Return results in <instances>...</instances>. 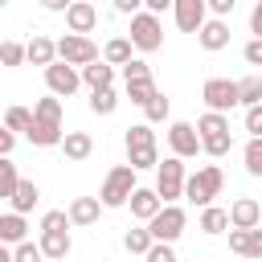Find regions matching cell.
<instances>
[{
    "instance_id": "obj_27",
    "label": "cell",
    "mask_w": 262,
    "mask_h": 262,
    "mask_svg": "<svg viewBox=\"0 0 262 262\" xmlns=\"http://www.w3.org/2000/svg\"><path fill=\"white\" fill-rule=\"evenodd\" d=\"M258 102H262V78L258 74L237 78V106H258Z\"/></svg>"
},
{
    "instance_id": "obj_31",
    "label": "cell",
    "mask_w": 262,
    "mask_h": 262,
    "mask_svg": "<svg viewBox=\"0 0 262 262\" xmlns=\"http://www.w3.org/2000/svg\"><path fill=\"white\" fill-rule=\"evenodd\" d=\"M192 127H196V135L205 139V135H221V131H229V119H225V115H217V111H205Z\"/></svg>"
},
{
    "instance_id": "obj_26",
    "label": "cell",
    "mask_w": 262,
    "mask_h": 262,
    "mask_svg": "<svg viewBox=\"0 0 262 262\" xmlns=\"http://www.w3.org/2000/svg\"><path fill=\"white\" fill-rule=\"evenodd\" d=\"M131 57H135V49H131L127 37H111V41L102 45V61H106V66H127Z\"/></svg>"
},
{
    "instance_id": "obj_2",
    "label": "cell",
    "mask_w": 262,
    "mask_h": 262,
    "mask_svg": "<svg viewBox=\"0 0 262 262\" xmlns=\"http://www.w3.org/2000/svg\"><path fill=\"white\" fill-rule=\"evenodd\" d=\"M221 188H225V172H221L217 164H205V168H196V172L184 176V201L196 205V209L213 205V201L221 196Z\"/></svg>"
},
{
    "instance_id": "obj_19",
    "label": "cell",
    "mask_w": 262,
    "mask_h": 262,
    "mask_svg": "<svg viewBox=\"0 0 262 262\" xmlns=\"http://www.w3.org/2000/svg\"><path fill=\"white\" fill-rule=\"evenodd\" d=\"M57 147L66 151V160L82 164V160H90V151H94V135H90V131H66Z\"/></svg>"
},
{
    "instance_id": "obj_5",
    "label": "cell",
    "mask_w": 262,
    "mask_h": 262,
    "mask_svg": "<svg viewBox=\"0 0 262 262\" xmlns=\"http://www.w3.org/2000/svg\"><path fill=\"white\" fill-rule=\"evenodd\" d=\"M184 160H176V156H168L164 164H156V196L164 201V205H180L184 201Z\"/></svg>"
},
{
    "instance_id": "obj_30",
    "label": "cell",
    "mask_w": 262,
    "mask_h": 262,
    "mask_svg": "<svg viewBox=\"0 0 262 262\" xmlns=\"http://www.w3.org/2000/svg\"><path fill=\"white\" fill-rule=\"evenodd\" d=\"M90 111H94V115H115V111H119V94H115V86H106V90H90Z\"/></svg>"
},
{
    "instance_id": "obj_8",
    "label": "cell",
    "mask_w": 262,
    "mask_h": 262,
    "mask_svg": "<svg viewBox=\"0 0 262 262\" xmlns=\"http://www.w3.org/2000/svg\"><path fill=\"white\" fill-rule=\"evenodd\" d=\"M201 98H205L209 111L229 115V111L237 106V82H233V78H209V82L201 86Z\"/></svg>"
},
{
    "instance_id": "obj_39",
    "label": "cell",
    "mask_w": 262,
    "mask_h": 262,
    "mask_svg": "<svg viewBox=\"0 0 262 262\" xmlns=\"http://www.w3.org/2000/svg\"><path fill=\"white\" fill-rule=\"evenodd\" d=\"M12 262H45V254H41V246L33 237H25L20 246H12Z\"/></svg>"
},
{
    "instance_id": "obj_43",
    "label": "cell",
    "mask_w": 262,
    "mask_h": 262,
    "mask_svg": "<svg viewBox=\"0 0 262 262\" xmlns=\"http://www.w3.org/2000/svg\"><path fill=\"white\" fill-rule=\"evenodd\" d=\"M246 131H250V139L262 135V102L258 106H246Z\"/></svg>"
},
{
    "instance_id": "obj_1",
    "label": "cell",
    "mask_w": 262,
    "mask_h": 262,
    "mask_svg": "<svg viewBox=\"0 0 262 262\" xmlns=\"http://www.w3.org/2000/svg\"><path fill=\"white\" fill-rule=\"evenodd\" d=\"M123 143H127V164L135 172H147V168L160 164V143H156L151 123H131L127 135H123Z\"/></svg>"
},
{
    "instance_id": "obj_33",
    "label": "cell",
    "mask_w": 262,
    "mask_h": 262,
    "mask_svg": "<svg viewBox=\"0 0 262 262\" xmlns=\"http://www.w3.org/2000/svg\"><path fill=\"white\" fill-rule=\"evenodd\" d=\"M143 115H147V123H168V115H172V102H168V94H151L147 98V106H143Z\"/></svg>"
},
{
    "instance_id": "obj_36",
    "label": "cell",
    "mask_w": 262,
    "mask_h": 262,
    "mask_svg": "<svg viewBox=\"0 0 262 262\" xmlns=\"http://www.w3.org/2000/svg\"><path fill=\"white\" fill-rule=\"evenodd\" d=\"M242 164H246L250 176H262V135H258V139H246V147H242Z\"/></svg>"
},
{
    "instance_id": "obj_22",
    "label": "cell",
    "mask_w": 262,
    "mask_h": 262,
    "mask_svg": "<svg viewBox=\"0 0 262 262\" xmlns=\"http://www.w3.org/2000/svg\"><path fill=\"white\" fill-rule=\"evenodd\" d=\"M25 237H29V221H25L20 213H12V209L0 213V246L12 250V246H20Z\"/></svg>"
},
{
    "instance_id": "obj_52",
    "label": "cell",
    "mask_w": 262,
    "mask_h": 262,
    "mask_svg": "<svg viewBox=\"0 0 262 262\" xmlns=\"http://www.w3.org/2000/svg\"><path fill=\"white\" fill-rule=\"evenodd\" d=\"M0 8H8V0H0Z\"/></svg>"
},
{
    "instance_id": "obj_37",
    "label": "cell",
    "mask_w": 262,
    "mask_h": 262,
    "mask_svg": "<svg viewBox=\"0 0 262 262\" xmlns=\"http://www.w3.org/2000/svg\"><path fill=\"white\" fill-rule=\"evenodd\" d=\"M25 66V41H0V70Z\"/></svg>"
},
{
    "instance_id": "obj_29",
    "label": "cell",
    "mask_w": 262,
    "mask_h": 262,
    "mask_svg": "<svg viewBox=\"0 0 262 262\" xmlns=\"http://www.w3.org/2000/svg\"><path fill=\"white\" fill-rule=\"evenodd\" d=\"M16 184H20V172H16L12 156H0V201H8L16 192Z\"/></svg>"
},
{
    "instance_id": "obj_9",
    "label": "cell",
    "mask_w": 262,
    "mask_h": 262,
    "mask_svg": "<svg viewBox=\"0 0 262 262\" xmlns=\"http://www.w3.org/2000/svg\"><path fill=\"white\" fill-rule=\"evenodd\" d=\"M168 147H172V156L176 160H192L196 151H201V135H196V127L192 123H184V119H176V123H168Z\"/></svg>"
},
{
    "instance_id": "obj_16",
    "label": "cell",
    "mask_w": 262,
    "mask_h": 262,
    "mask_svg": "<svg viewBox=\"0 0 262 262\" xmlns=\"http://www.w3.org/2000/svg\"><path fill=\"white\" fill-rule=\"evenodd\" d=\"M127 209H131V217H135V221H143V225H147V221L164 209V201L156 196V188H135V192L127 196Z\"/></svg>"
},
{
    "instance_id": "obj_6",
    "label": "cell",
    "mask_w": 262,
    "mask_h": 262,
    "mask_svg": "<svg viewBox=\"0 0 262 262\" xmlns=\"http://www.w3.org/2000/svg\"><path fill=\"white\" fill-rule=\"evenodd\" d=\"M53 49H57V61H66V66H74V70L98 61V45H94L90 37H82V33H66V37H57Z\"/></svg>"
},
{
    "instance_id": "obj_13",
    "label": "cell",
    "mask_w": 262,
    "mask_h": 262,
    "mask_svg": "<svg viewBox=\"0 0 262 262\" xmlns=\"http://www.w3.org/2000/svg\"><path fill=\"white\" fill-rule=\"evenodd\" d=\"M196 45H201L205 53H221V49L229 45V20H221V16H209V20L196 29Z\"/></svg>"
},
{
    "instance_id": "obj_3",
    "label": "cell",
    "mask_w": 262,
    "mask_h": 262,
    "mask_svg": "<svg viewBox=\"0 0 262 262\" xmlns=\"http://www.w3.org/2000/svg\"><path fill=\"white\" fill-rule=\"evenodd\" d=\"M135 176H139V172H135L131 164H115V168L106 172L102 188H98V205H102V209H123V205H127V196L139 188V184H135Z\"/></svg>"
},
{
    "instance_id": "obj_14",
    "label": "cell",
    "mask_w": 262,
    "mask_h": 262,
    "mask_svg": "<svg viewBox=\"0 0 262 262\" xmlns=\"http://www.w3.org/2000/svg\"><path fill=\"white\" fill-rule=\"evenodd\" d=\"M225 213H229V229H258L262 225V205L254 196H237Z\"/></svg>"
},
{
    "instance_id": "obj_4",
    "label": "cell",
    "mask_w": 262,
    "mask_h": 262,
    "mask_svg": "<svg viewBox=\"0 0 262 262\" xmlns=\"http://www.w3.org/2000/svg\"><path fill=\"white\" fill-rule=\"evenodd\" d=\"M127 41H131L135 53H156V49H164V20H160L156 12H143V8H139V12L131 16Z\"/></svg>"
},
{
    "instance_id": "obj_17",
    "label": "cell",
    "mask_w": 262,
    "mask_h": 262,
    "mask_svg": "<svg viewBox=\"0 0 262 262\" xmlns=\"http://www.w3.org/2000/svg\"><path fill=\"white\" fill-rule=\"evenodd\" d=\"M37 246H41L45 262H61V258L74 250V242H70V229H41Z\"/></svg>"
},
{
    "instance_id": "obj_41",
    "label": "cell",
    "mask_w": 262,
    "mask_h": 262,
    "mask_svg": "<svg viewBox=\"0 0 262 262\" xmlns=\"http://www.w3.org/2000/svg\"><path fill=\"white\" fill-rule=\"evenodd\" d=\"M41 229H70L66 209H45V213H41Z\"/></svg>"
},
{
    "instance_id": "obj_40",
    "label": "cell",
    "mask_w": 262,
    "mask_h": 262,
    "mask_svg": "<svg viewBox=\"0 0 262 262\" xmlns=\"http://www.w3.org/2000/svg\"><path fill=\"white\" fill-rule=\"evenodd\" d=\"M139 78H151V66H147L143 57H131V61L123 66V82H139Z\"/></svg>"
},
{
    "instance_id": "obj_32",
    "label": "cell",
    "mask_w": 262,
    "mask_h": 262,
    "mask_svg": "<svg viewBox=\"0 0 262 262\" xmlns=\"http://www.w3.org/2000/svg\"><path fill=\"white\" fill-rule=\"evenodd\" d=\"M201 151L213 156V160H221V156L233 151V135H229V131H221V135H205V139H201Z\"/></svg>"
},
{
    "instance_id": "obj_38",
    "label": "cell",
    "mask_w": 262,
    "mask_h": 262,
    "mask_svg": "<svg viewBox=\"0 0 262 262\" xmlns=\"http://www.w3.org/2000/svg\"><path fill=\"white\" fill-rule=\"evenodd\" d=\"M156 94V78H139V82H127V98L135 106H147V98Z\"/></svg>"
},
{
    "instance_id": "obj_48",
    "label": "cell",
    "mask_w": 262,
    "mask_h": 262,
    "mask_svg": "<svg viewBox=\"0 0 262 262\" xmlns=\"http://www.w3.org/2000/svg\"><path fill=\"white\" fill-rule=\"evenodd\" d=\"M250 33L262 37V0H254V8H250Z\"/></svg>"
},
{
    "instance_id": "obj_21",
    "label": "cell",
    "mask_w": 262,
    "mask_h": 262,
    "mask_svg": "<svg viewBox=\"0 0 262 262\" xmlns=\"http://www.w3.org/2000/svg\"><path fill=\"white\" fill-rule=\"evenodd\" d=\"M8 205H12V213L29 217V213L41 205V188H37V180H25V176H20V184H16V192L8 196Z\"/></svg>"
},
{
    "instance_id": "obj_25",
    "label": "cell",
    "mask_w": 262,
    "mask_h": 262,
    "mask_svg": "<svg viewBox=\"0 0 262 262\" xmlns=\"http://www.w3.org/2000/svg\"><path fill=\"white\" fill-rule=\"evenodd\" d=\"M196 229H201V233H209V237H217V233H225V229H229V213H225L221 205H205V209H201Z\"/></svg>"
},
{
    "instance_id": "obj_34",
    "label": "cell",
    "mask_w": 262,
    "mask_h": 262,
    "mask_svg": "<svg viewBox=\"0 0 262 262\" xmlns=\"http://www.w3.org/2000/svg\"><path fill=\"white\" fill-rule=\"evenodd\" d=\"M4 127H8L12 135H16V131L25 135V131L33 127V111H29V106H8V111H4Z\"/></svg>"
},
{
    "instance_id": "obj_11",
    "label": "cell",
    "mask_w": 262,
    "mask_h": 262,
    "mask_svg": "<svg viewBox=\"0 0 262 262\" xmlns=\"http://www.w3.org/2000/svg\"><path fill=\"white\" fill-rule=\"evenodd\" d=\"M172 20L180 33H196L209 20V8H205V0H172Z\"/></svg>"
},
{
    "instance_id": "obj_45",
    "label": "cell",
    "mask_w": 262,
    "mask_h": 262,
    "mask_svg": "<svg viewBox=\"0 0 262 262\" xmlns=\"http://www.w3.org/2000/svg\"><path fill=\"white\" fill-rule=\"evenodd\" d=\"M205 8H209V16H221V20H225V16L237 8V0H205Z\"/></svg>"
},
{
    "instance_id": "obj_18",
    "label": "cell",
    "mask_w": 262,
    "mask_h": 262,
    "mask_svg": "<svg viewBox=\"0 0 262 262\" xmlns=\"http://www.w3.org/2000/svg\"><path fill=\"white\" fill-rule=\"evenodd\" d=\"M25 61L29 66H53L57 61V49H53V37H45V33H33L29 41H25Z\"/></svg>"
},
{
    "instance_id": "obj_20",
    "label": "cell",
    "mask_w": 262,
    "mask_h": 262,
    "mask_svg": "<svg viewBox=\"0 0 262 262\" xmlns=\"http://www.w3.org/2000/svg\"><path fill=\"white\" fill-rule=\"evenodd\" d=\"M98 213H102V205H98V196H74V201H70V209H66V217H70V225H78V229H86V225H94V221H98Z\"/></svg>"
},
{
    "instance_id": "obj_24",
    "label": "cell",
    "mask_w": 262,
    "mask_h": 262,
    "mask_svg": "<svg viewBox=\"0 0 262 262\" xmlns=\"http://www.w3.org/2000/svg\"><path fill=\"white\" fill-rule=\"evenodd\" d=\"M61 123H41V119H33V127L25 131V139L33 143V147H57L61 143Z\"/></svg>"
},
{
    "instance_id": "obj_44",
    "label": "cell",
    "mask_w": 262,
    "mask_h": 262,
    "mask_svg": "<svg viewBox=\"0 0 262 262\" xmlns=\"http://www.w3.org/2000/svg\"><path fill=\"white\" fill-rule=\"evenodd\" d=\"M242 57H246V66H262V37H250L246 49H242Z\"/></svg>"
},
{
    "instance_id": "obj_50",
    "label": "cell",
    "mask_w": 262,
    "mask_h": 262,
    "mask_svg": "<svg viewBox=\"0 0 262 262\" xmlns=\"http://www.w3.org/2000/svg\"><path fill=\"white\" fill-rule=\"evenodd\" d=\"M70 4H74V0H41V8H45V12H66Z\"/></svg>"
},
{
    "instance_id": "obj_35",
    "label": "cell",
    "mask_w": 262,
    "mask_h": 262,
    "mask_svg": "<svg viewBox=\"0 0 262 262\" xmlns=\"http://www.w3.org/2000/svg\"><path fill=\"white\" fill-rule=\"evenodd\" d=\"M123 246H127V254H147V250H151V233H147V225L127 229V233H123Z\"/></svg>"
},
{
    "instance_id": "obj_53",
    "label": "cell",
    "mask_w": 262,
    "mask_h": 262,
    "mask_svg": "<svg viewBox=\"0 0 262 262\" xmlns=\"http://www.w3.org/2000/svg\"><path fill=\"white\" fill-rule=\"evenodd\" d=\"M90 4H94V0H90Z\"/></svg>"
},
{
    "instance_id": "obj_23",
    "label": "cell",
    "mask_w": 262,
    "mask_h": 262,
    "mask_svg": "<svg viewBox=\"0 0 262 262\" xmlns=\"http://www.w3.org/2000/svg\"><path fill=\"white\" fill-rule=\"evenodd\" d=\"M78 74H82V86H90V90H106V86H115V66H106L102 57L90 61V66H82Z\"/></svg>"
},
{
    "instance_id": "obj_10",
    "label": "cell",
    "mask_w": 262,
    "mask_h": 262,
    "mask_svg": "<svg viewBox=\"0 0 262 262\" xmlns=\"http://www.w3.org/2000/svg\"><path fill=\"white\" fill-rule=\"evenodd\" d=\"M45 86H49V94L70 98V94L82 86V74H78L74 66H66V61H53V66H45Z\"/></svg>"
},
{
    "instance_id": "obj_51",
    "label": "cell",
    "mask_w": 262,
    "mask_h": 262,
    "mask_svg": "<svg viewBox=\"0 0 262 262\" xmlns=\"http://www.w3.org/2000/svg\"><path fill=\"white\" fill-rule=\"evenodd\" d=\"M0 262H12V250L8 246H0Z\"/></svg>"
},
{
    "instance_id": "obj_46",
    "label": "cell",
    "mask_w": 262,
    "mask_h": 262,
    "mask_svg": "<svg viewBox=\"0 0 262 262\" xmlns=\"http://www.w3.org/2000/svg\"><path fill=\"white\" fill-rule=\"evenodd\" d=\"M111 4H115V12H119V16H135V12L143 8V0H111Z\"/></svg>"
},
{
    "instance_id": "obj_49",
    "label": "cell",
    "mask_w": 262,
    "mask_h": 262,
    "mask_svg": "<svg viewBox=\"0 0 262 262\" xmlns=\"http://www.w3.org/2000/svg\"><path fill=\"white\" fill-rule=\"evenodd\" d=\"M143 12H156V16H164V12H172V0H143Z\"/></svg>"
},
{
    "instance_id": "obj_28",
    "label": "cell",
    "mask_w": 262,
    "mask_h": 262,
    "mask_svg": "<svg viewBox=\"0 0 262 262\" xmlns=\"http://www.w3.org/2000/svg\"><path fill=\"white\" fill-rule=\"evenodd\" d=\"M33 119H41V123H61V98H57V94L37 98V102H33Z\"/></svg>"
},
{
    "instance_id": "obj_47",
    "label": "cell",
    "mask_w": 262,
    "mask_h": 262,
    "mask_svg": "<svg viewBox=\"0 0 262 262\" xmlns=\"http://www.w3.org/2000/svg\"><path fill=\"white\" fill-rule=\"evenodd\" d=\"M12 147H16V135L0 123V156H12Z\"/></svg>"
},
{
    "instance_id": "obj_42",
    "label": "cell",
    "mask_w": 262,
    "mask_h": 262,
    "mask_svg": "<svg viewBox=\"0 0 262 262\" xmlns=\"http://www.w3.org/2000/svg\"><path fill=\"white\" fill-rule=\"evenodd\" d=\"M147 262H176V250L168 246V242H151V250L143 254Z\"/></svg>"
},
{
    "instance_id": "obj_7",
    "label": "cell",
    "mask_w": 262,
    "mask_h": 262,
    "mask_svg": "<svg viewBox=\"0 0 262 262\" xmlns=\"http://www.w3.org/2000/svg\"><path fill=\"white\" fill-rule=\"evenodd\" d=\"M184 225H188V213L180 209V205H164L151 221H147V233H151V242H176L180 233H184Z\"/></svg>"
},
{
    "instance_id": "obj_15",
    "label": "cell",
    "mask_w": 262,
    "mask_h": 262,
    "mask_svg": "<svg viewBox=\"0 0 262 262\" xmlns=\"http://www.w3.org/2000/svg\"><path fill=\"white\" fill-rule=\"evenodd\" d=\"M229 233V250L250 258V262H262V225L258 229H225Z\"/></svg>"
},
{
    "instance_id": "obj_12",
    "label": "cell",
    "mask_w": 262,
    "mask_h": 262,
    "mask_svg": "<svg viewBox=\"0 0 262 262\" xmlns=\"http://www.w3.org/2000/svg\"><path fill=\"white\" fill-rule=\"evenodd\" d=\"M66 29H70V33L90 37V33L98 29V8H94L90 0H74V4L66 8Z\"/></svg>"
}]
</instances>
